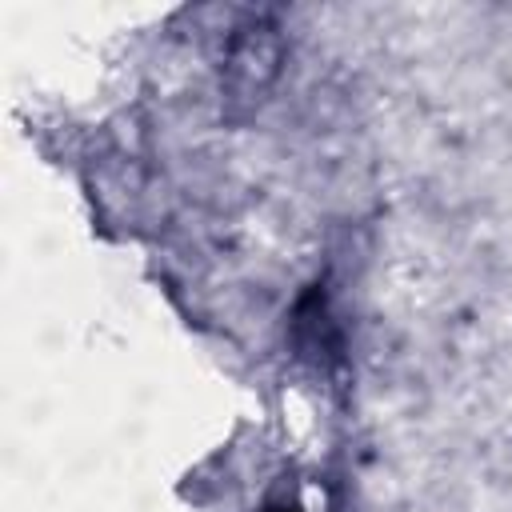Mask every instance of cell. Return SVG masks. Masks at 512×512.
I'll return each instance as SVG.
<instances>
[{
	"label": "cell",
	"mask_w": 512,
	"mask_h": 512,
	"mask_svg": "<svg viewBox=\"0 0 512 512\" xmlns=\"http://www.w3.org/2000/svg\"><path fill=\"white\" fill-rule=\"evenodd\" d=\"M280 60H284V36L276 20L252 16L232 32L224 52V104L232 116H244L268 96V88L280 76Z\"/></svg>",
	"instance_id": "6da1fadb"
},
{
	"label": "cell",
	"mask_w": 512,
	"mask_h": 512,
	"mask_svg": "<svg viewBox=\"0 0 512 512\" xmlns=\"http://www.w3.org/2000/svg\"><path fill=\"white\" fill-rule=\"evenodd\" d=\"M264 512H300V508H296V504H268Z\"/></svg>",
	"instance_id": "7a4b0ae2"
}]
</instances>
